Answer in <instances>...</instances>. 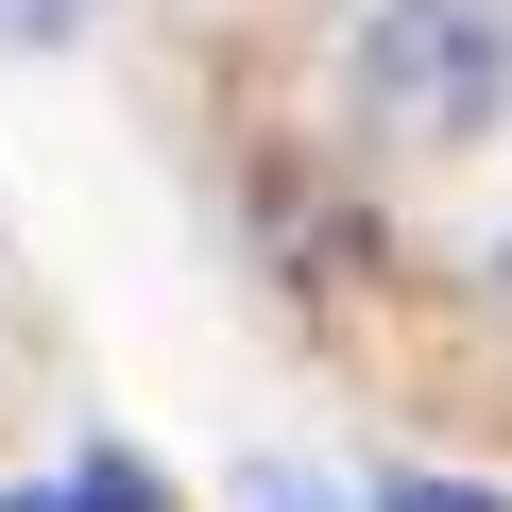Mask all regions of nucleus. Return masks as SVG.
<instances>
[{"label": "nucleus", "instance_id": "obj_2", "mask_svg": "<svg viewBox=\"0 0 512 512\" xmlns=\"http://www.w3.org/2000/svg\"><path fill=\"white\" fill-rule=\"evenodd\" d=\"M0 512H154V478L137 461H69V478H18Z\"/></svg>", "mask_w": 512, "mask_h": 512}, {"label": "nucleus", "instance_id": "obj_6", "mask_svg": "<svg viewBox=\"0 0 512 512\" xmlns=\"http://www.w3.org/2000/svg\"><path fill=\"white\" fill-rule=\"evenodd\" d=\"M495 325H512V239H495Z\"/></svg>", "mask_w": 512, "mask_h": 512}, {"label": "nucleus", "instance_id": "obj_4", "mask_svg": "<svg viewBox=\"0 0 512 512\" xmlns=\"http://www.w3.org/2000/svg\"><path fill=\"white\" fill-rule=\"evenodd\" d=\"M86 18V0H0V35H69Z\"/></svg>", "mask_w": 512, "mask_h": 512}, {"label": "nucleus", "instance_id": "obj_5", "mask_svg": "<svg viewBox=\"0 0 512 512\" xmlns=\"http://www.w3.org/2000/svg\"><path fill=\"white\" fill-rule=\"evenodd\" d=\"M239 512H325V495H308V478H256V495H239Z\"/></svg>", "mask_w": 512, "mask_h": 512}, {"label": "nucleus", "instance_id": "obj_3", "mask_svg": "<svg viewBox=\"0 0 512 512\" xmlns=\"http://www.w3.org/2000/svg\"><path fill=\"white\" fill-rule=\"evenodd\" d=\"M376 512H512L495 478H444V461H410V478H376Z\"/></svg>", "mask_w": 512, "mask_h": 512}, {"label": "nucleus", "instance_id": "obj_1", "mask_svg": "<svg viewBox=\"0 0 512 512\" xmlns=\"http://www.w3.org/2000/svg\"><path fill=\"white\" fill-rule=\"evenodd\" d=\"M342 103L393 154H461L512 120V0H376L342 35Z\"/></svg>", "mask_w": 512, "mask_h": 512}]
</instances>
